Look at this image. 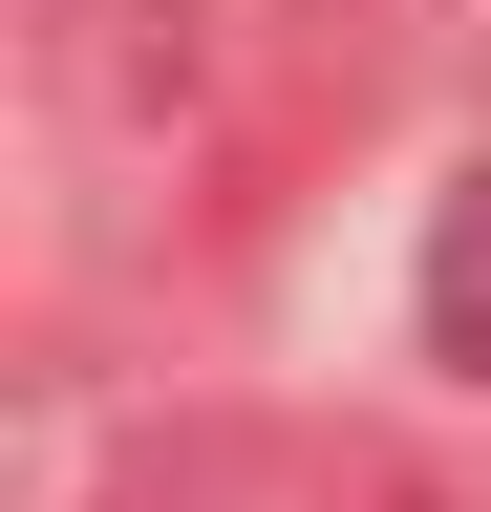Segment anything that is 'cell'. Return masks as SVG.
Instances as JSON below:
<instances>
[{"label": "cell", "instance_id": "6da1fadb", "mask_svg": "<svg viewBox=\"0 0 491 512\" xmlns=\"http://www.w3.org/2000/svg\"><path fill=\"white\" fill-rule=\"evenodd\" d=\"M43 107L107 171H193L235 128V43H214V0H43Z\"/></svg>", "mask_w": 491, "mask_h": 512}, {"label": "cell", "instance_id": "277c9868", "mask_svg": "<svg viewBox=\"0 0 491 512\" xmlns=\"http://www.w3.org/2000/svg\"><path fill=\"white\" fill-rule=\"evenodd\" d=\"M299 22H406V0H299Z\"/></svg>", "mask_w": 491, "mask_h": 512}, {"label": "cell", "instance_id": "7a4b0ae2", "mask_svg": "<svg viewBox=\"0 0 491 512\" xmlns=\"http://www.w3.org/2000/svg\"><path fill=\"white\" fill-rule=\"evenodd\" d=\"M406 320H427V363H470V384H491V171L427 214V278H406Z\"/></svg>", "mask_w": 491, "mask_h": 512}, {"label": "cell", "instance_id": "3957f363", "mask_svg": "<svg viewBox=\"0 0 491 512\" xmlns=\"http://www.w3.org/2000/svg\"><path fill=\"white\" fill-rule=\"evenodd\" d=\"M321 512H491V491H449V470H406V448H342V470H321Z\"/></svg>", "mask_w": 491, "mask_h": 512}]
</instances>
